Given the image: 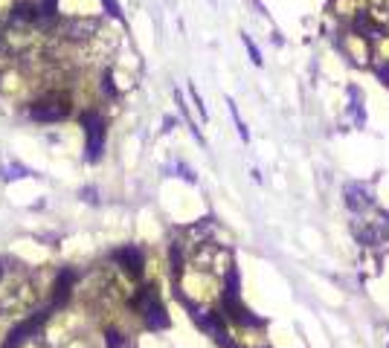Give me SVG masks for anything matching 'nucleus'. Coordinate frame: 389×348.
I'll use <instances>...</instances> for the list:
<instances>
[{
    "mask_svg": "<svg viewBox=\"0 0 389 348\" xmlns=\"http://www.w3.org/2000/svg\"><path fill=\"white\" fill-rule=\"evenodd\" d=\"M375 203L372 200V192L363 183H349L346 186V206L352 209V212H363V209H369Z\"/></svg>",
    "mask_w": 389,
    "mask_h": 348,
    "instance_id": "f257e3e1",
    "label": "nucleus"
},
{
    "mask_svg": "<svg viewBox=\"0 0 389 348\" xmlns=\"http://www.w3.org/2000/svg\"><path fill=\"white\" fill-rule=\"evenodd\" d=\"M18 0H0V24H9L15 18V12H18Z\"/></svg>",
    "mask_w": 389,
    "mask_h": 348,
    "instance_id": "f03ea898",
    "label": "nucleus"
},
{
    "mask_svg": "<svg viewBox=\"0 0 389 348\" xmlns=\"http://www.w3.org/2000/svg\"><path fill=\"white\" fill-rule=\"evenodd\" d=\"M244 44H247V50H250V55H253V61H256V64H262V55H259V50H256L253 41H250V38H244Z\"/></svg>",
    "mask_w": 389,
    "mask_h": 348,
    "instance_id": "7ed1b4c3",
    "label": "nucleus"
}]
</instances>
